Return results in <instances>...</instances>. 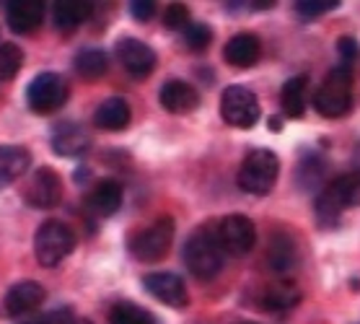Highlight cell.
Returning <instances> with one entry per match:
<instances>
[{"mask_svg": "<svg viewBox=\"0 0 360 324\" xmlns=\"http://www.w3.org/2000/svg\"><path fill=\"white\" fill-rule=\"evenodd\" d=\"M91 13H94V6L89 0H60L52 6V21H55V29L58 32H75L83 21H89Z\"/></svg>", "mask_w": 360, "mask_h": 324, "instance_id": "obj_22", "label": "cell"}, {"mask_svg": "<svg viewBox=\"0 0 360 324\" xmlns=\"http://www.w3.org/2000/svg\"><path fill=\"white\" fill-rule=\"evenodd\" d=\"M158 101L166 112L172 114H189L200 106V94L195 86H189L187 81H169L161 86Z\"/></svg>", "mask_w": 360, "mask_h": 324, "instance_id": "obj_17", "label": "cell"}, {"mask_svg": "<svg viewBox=\"0 0 360 324\" xmlns=\"http://www.w3.org/2000/svg\"><path fill=\"white\" fill-rule=\"evenodd\" d=\"M18 324H49V322H47V314H41V316H32V319H24V322Z\"/></svg>", "mask_w": 360, "mask_h": 324, "instance_id": "obj_34", "label": "cell"}, {"mask_svg": "<svg viewBox=\"0 0 360 324\" xmlns=\"http://www.w3.org/2000/svg\"><path fill=\"white\" fill-rule=\"evenodd\" d=\"M132 109L122 96H109L96 106L94 112V125L98 130H109V132H120L130 125Z\"/></svg>", "mask_w": 360, "mask_h": 324, "instance_id": "obj_21", "label": "cell"}, {"mask_svg": "<svg viewBox=\"0 0 360 324\" xmlns=\"http://www.w3.org/2000/svg\"><path fill=\"white\" fill-rule=\"evenodd\" d=\"M192 24V18H189V8L184 3H172L164 13V26L166 29H172V32H184L187 26Z\"/></svg>", "mask_w": 360, "mask_h": 324, "instance_id": "obj_30", "label": "cell"}, {"mask_svg": "<svg viewBox=\"0 0 360 324\" xmlns=\"http://www.w3.org/2000/svg\"><path fill=\"white\" fill-rule=\"evenodd\" d=\"M52 148L63 158H78V156H83L91 148V135L78 122H63V125L55 127Z\"/></svg>", "mask_w": 360, "mask_h": 324, "instance_id": "obj_16", "label": "cell"}, {"mask_svg": "<svg viewBox=\"0 0 360 324\" xmlns=\"http://www.w3.org/2000/svg\"><path fill=\"white\" fill-rule=\"evenodd\" d=\"M298 244L290 234H272L270 244H267V265L272 273L278 275H288L293 273L298 265Z\"/></svg>", "mask_w": 360, "mask_h": 324, "instance_id": "obj_18", "label": "cell"}, {"mask_svg": "<svg viewBox=\"0 0 360 324\" xmlns=\"http://www.w3.org/2000/svg\"><path fill=\"white\" fill-rule=\"evenodd\" d=\"M86 205H89V211L94 216H98V218L115 216L122 208V185L117 179H101L86 194Z\"/></svg>", "mask_w": 360, "mask_h": 324, "instance_id": "obj_15", "label": "cell"}, {"mask_svg": "<svg viewBox=\"0 0 360 324\" xmlns=\"http://www.w3.org/2000/svg\"><path fill=\"white\" fill-rule=\"evenodd\" d=\"M337 6H340V0H298L295 11L303 18H316V16H324L327 11L337 8Z\"/></svg>", "mask_w": 360, "mask_h": 324, "instance_id": "obj_31", "label": "cell"}, {"mask_svg": "<svg viewBox=\"0 0 360 324\" xmlns=\"http://www.w3.org/2000/svg\"><path fill=\"white\" fill-rule=\"evenodd\" d=\"M109 324H158L156 316L132 301H120L109 311Z\"/></svg>", "mask_w": 360, "mask_h": 324, "instance_id": "obj_27", "label": "cell"}, {"mask_svg": "<svg viewBox=\"0 0 360 324\" xmlns=\"http://www.w3.org/2000/svg\"><path fill=\"white\" fill-rule=\"evenodd\" d=\"M73 68L75 73L81 75V78H86V81H98L109 70V55L104 49H96V47L81 49L73 57Z\"/></svg>", "mask_w": 360, "mask_h": 324, "instance_id": "obj_26", "label": "cell"}, {"mask_svg": "<svg viewBox=\"0 0 360 324\" xmlns=\"http://www.w3.org/2000/svg\"><path fill=\"white\" fill-rule=\"evenodd\" d=\"M32 166V154L24 146H0V185L21 179Z\"/></svg>", "mask_w": 360, "mask_h": 324, "instance_id": "obj_25", "label": "cell"}, {"mask_svg": "<svg viewBox=\"0 0 360 324\" xmlns=\"http://www.w3.org/2000/svg\"><path fill=\"white\" fill-rule=\"evenodd\" d=\"M259 55H262V44L249 32L231 37L229 44L223 47V60L233 65V68H252V65H257Z\"/></svg>", "mask_w": 360, "mask_h": 324, "instance_id": "obj_20", "label": "cell"}, {"mask_svg": "<svg viewBox=\"0 0 360 324\" xmlns=\"http://www.w3.org/2000/svg\"><path fill=\"white\" fill-rule=\"evenodd\" d=\"M355 205H360V171L329 179V185L316 194V205H314L316 226L327 228V231L340 226L342 213Z\"/></svg>", "mask_w": 360, "mask_h": 324, "instance_id": "obj_1", "label": "cell"}, {"mask_svg": "<svg viewBox=\"0 0 360 324\" xmlns=\"http://www.w3.org/2000/svg\"><path fill=\"white\" fill-rule=\"evenodd\" d=\"M24 65V52L13 42L0 44V81H13Z\"/></svg>", "mask_w": 360, "mask_h": 324, "instance_id": "obj_28", "label": "cell"}, {"mask_svg": "<svg viewBox=\"0 0 360 324\" xmlns=\"http://www.w3.org/2000/svg\"><path fill=\"white\" fill-rule=\"evenodd\" d=\"M70 89L60 73H39L34 75L26 86V104L37 114H52L68 104Z\"/></svg>", "mask_w": 360, "mask_h": 324, "instance_id": "obj_7", "label": "cell"}, {"mask_svg": "<svg viewBox=\"0 0 360 324\" xmlns=\"http://www.w3.org/2000/svg\"><path fill=\"white\" fill-rule=\"evenodd\" d=\"M306 94H309V78L306 75H293L283 83L280 89V106L283 114L290 120H301L306 114Z\"/></svg>", "mask_w": 360, "mask_h": 324, "instance_id": "obj_24", "label": "cell"}, {"mask_svg": "<svg viewBox=\"0 0 360 324\" xmlns=\"http://www.w3.org/2000/svg\"><path fill=\"white\" fill-rule=\"evenodd\" d=\"M75 249V231L58 218L44 220L34 236V254L41 268H58Z\"/></svg>", "mask_w": 360, "mask_h": 324, "instance_id": "obj_4", "label": "cell"}, {"mask_svg": "<svg viewBox=\"0 0 360 324\" xmlns=\"http://www.w3.org/2000/svg\"><path fill=\"white\" fill-rule=\"evenodd\" d=\"M259 99L246 86H229L221 96V117L226 125L238 130H249L259 122Z\"/></svg>", "mask_w": 360, "mask_h": 324, "instance_id": "obj_8", "label": "cell"}, {"mask_svg": "<svg viewBox=\"0 0 360 324\" xmlns=\"http://www.w3.org/2000/svg\"><path fill=\"white\" fill-rule=\"evenodd\" d=\"M215 236H218L223 254L244 257V254H249L254 249V244H257V226L252 223L249 216L231 213V216H226V218H221L215 223Z\"/></svg>", "mask_w": 360, "mask_h": 324, "instance_id": "obj_9", "label": "cell"}, {"mask_svg": "<svg viewBox=\"0 0 360 324\" xmlns=\"http://www.w3.org/2000/svg\"><path fill=\"white\" fill-rule=\"evenodd\" d=\"M47 299V291H44V285L41 283H34V280H21L6 293V301H3V306H6V314L8 316H26V314H34L37 309L44 304Z\"/></svg>", "mask_w": 360, "mask_h": 324, "instance_id": "obj_13", "label": "cell"}, {"mask_svg": "<svg viewBox=\"0 0 360 324\" xmlns=\"http://www.w3.org/2000/svg\"><path fill=\"white\" fill-rule=\"evenodd\" d=\"M314 109L327 117V120H340L352 109V70L345 65L332 68L319 89L314 94Z\"/></svg>", "mask_w": 360, "mask_h": 324, "instance_id": "obj_3", "label": "cell"}, {"mask_svg": "<svg viewBox=\"0 0 360 324\" xmlns=\"http://www.w3.org/2000/svg\"><path fill=\"white\" fill-rule=\"evenodd\" d=\"M295 182L306 192L319 194L329 185V161L321 154H306L295 166Z\"/></svg>", "mask_w": 360, "mask_h": 324, "instance_id": "obj_19", "label": "cell"}, {"mask_svg": "<svg viewBox=\"0 0 360 324\" xmlns=\"http://www.w3.org/2000/svg\"><path fill=\"white\" fill-rule=\"evenodd\" d=\"M44 3L41 0H11L6 6V21H8L11 32L16 34H32L39 29L44 21Z\"/></svg>", "mask_w": 360, "mask_h": 324, "instance_id": "obj_14", "label": "cell"}, {"mask_svg": "<svg viewBox=\"0 0 360 324\" xmlns=\"http://www.w3.org/2000/svg\"><path fill=\"white\" fill-rule=\"evenodd\" d=\"M174 231H176V223H174L172 216H161L150 226L140 228L138 234H132L130 254L138 262H158V259H164L174 244Z\"/></svg>", "mask_w": 360, "mask_h": 324, "instance_id": "obj_6", "label": "cell"}, {"mask_svg": "<svg viewBox=\"0 0 360 324\" xmlns=\"http://www.w3.org/2000/svg\"><path fill=\"white\" fill-rule=\"evenodd\" d=\"M117 60L122 63V68L132 78H148L156 68V52L135 37L117 42Z\"/></svg>", "mask_w": 360, "mask_h": 324, "instance_id": "obj_11", "label": "cell"}, {"mask_svg": "<svg viewBox=\"0 0 360 324\" xmlns=\"http://www.w3.org/2000/svg\"><path fill=\"white\" fill-rule=\"evenodd\" d=\"M259 304L267 311H288V309L301 304V288L293 280H288V278H278V280H272L262 291V301Z\"/></svg>", "mask_w": 360, "mask_h": 324, "instance_id": "obj_23", "label": "cell"}, {"mask_svg": "<svg viewBox=\"0 0 360 324\" xmlns=\"http://www.w3.org/2000/svg\"><path fill=\"white\" fill-rule=\"evenodd\" d=\"M75 324H94L91 319H75Z\"/></svg>", "mask_w": 360, "mask_h": 324, "instance_id": "obj_36", "label": "cell"}, {"mask_svg": "<svg viewBox=\"0 0 360 324\" xmlns=\"http://www.w3.org/2000/svg\"><path fill=\"white\" fill-rule=\"evenodd\" d=\"M130 13H132V18H138V21H150V18L156 16V3H153V0H132Z\"/></svg>", "mask_w": 360, "mask_h": 324, "instance_id": "obj_33", "label": "cell"}, {"mask_svg": "<svg viewBox=\"0 0 360 324\" xmlns=\"http://www.w3.org/2000/svg\"><path fill=\"white\" fill-rule=\"evenodd\" d=\"M337 52H340V60H342L345 68H350L355 63V57H358V42L352 39V37H342V39L337 42Z\"/></svg>", "mask_w": 360, "mask_h": 324, "instance_id": "obj_32", "label": "cell"}, {"mask_svg": "<svg viewBox=\"0 0 360 324\" xmlns=\"http://www.w3.org/2000/svg\"><path fill=\"white\" fill-rule=\"evenodd\" d=\"M355 171H360V146L355 148Z\"/></svg>", "mask_w": 360, "mask_h": 324, "instance_id": "obj_35", "label": "cell"}, {"mask_svg": "<svg viewBox=\"0 0 360 324\" xmlns=\"http://www.w3.org/2000/svg\"><path fill=\"white\" fill-rule=\"evenodd\" d=\"M280 174V158L270 148H254L246 154L238 169V187L249 194H267Z\"/></svg>", "mask_w": 360, "mask_h": 324, "instance_id": "obj_5", "label": "cell"}, {"mask_svg": "<svg viewBox=\"0 0 360 324\" xmlns=\"http://www.w3.org/2000/svg\"><path fill=\"white\" fill-rule=\"evenodd\" d=\"M143 285H146V291L153 299H158L166 306L181 309L189 304L187 285H184V280L179 275H174V273H150V275L143 278Z\"/></svg>", "mask_w": 360, "mask_h": 324, "instance_id": "obj_12", "label": "cell"}, {"mask_svg": "<svg viewBox=\"0 0 360 324\" xmlns=\"http://www.w3.org/2000/svg\"><path fill=\"white\" fill-rule=\"evenodd\" d=\"M24 200L26 205H32L37 211L58 208L60 200H63V179L58 177V171L41 166L34 174H29L24 185Z\"/></svg>", "mask_w": 360, "mask_h": 324, "instance_id": "obj_10", "label": "cell"}, {"mask_svg": "<svg viewBox=\"0 0 360 324\" xmlns=\"http://www.w3.org/2000/svg\"><path fill=\"white\" fill-rule=\"evenodd\" d=\"M184 44H187L192 52H205V49L210 47V42H213V29L207 24H192L184 29Z\"/></svg>", "mask_w": 360, "mask_h": 324, "instance_id": "obj_29", "label": "cell"}, {"mask_svg": "<svg viewBox=\"0 0 360 324\" xmlns=\"http://www.w3.org/2000/svg\"><path fill=\"white\" fill-rule=\"evenodd\" d=\"M223 249L215 236V226L197 228L184 244V265L200 280H213L223 270Z\"/></svg>", "mask_w": 360, "mask_h": 324, "instance_id": "obj_2", "label": "cell"}, {"mask_svg": "<svg viewBox=\"0 0 360 324\" xmlns=\"http://www.w3.org/2000/svg\"><path fill=\"white\" fill-rule=\"evenodd\" d=\"M238 324H257V322H238Z\"/></svg>", "mask_w": 360, "mask_h": 324, "instance_id": "obj_37", "label": "cell"}]
</instances>
